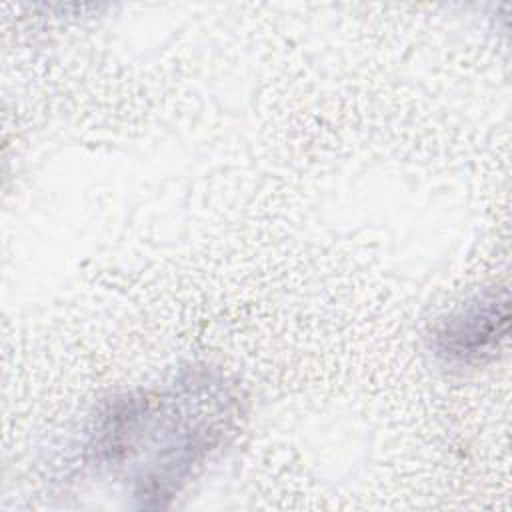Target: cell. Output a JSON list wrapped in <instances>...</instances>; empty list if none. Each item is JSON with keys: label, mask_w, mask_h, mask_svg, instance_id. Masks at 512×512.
<instances>
[{"label": "cell", "mask_w": 512, "mask_h": 512, "mask_svg": "<svg viewBox=\"0 0 512 512\" xmlns=\"http://www.w3.org/2000/svg\"><path fill=\"white\" fill-rule=\"evenodd\" d=\"M508 330V294H486L464 306L438 330V352L458 360H480L498 348Z\"/></svg>", "instance_id": "cell-1"}]
</instances>
